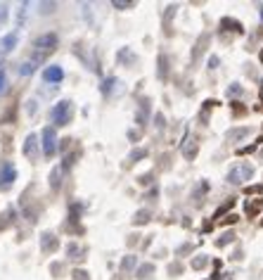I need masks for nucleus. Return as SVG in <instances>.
<instances>
[{
    "label": "nucleus",
    "instance_id": "f8f14e48",
    "mask_svg": "<svg viewBox=\"0 0 263 280\" xmlns=\"http://www.w3.org/2000/svg\"><path fill=\"white\" fill-rule=\"evenodd\" d=\"M259 209H263V200H254V202H246V214L254 216Z\"/></svg>",
    "mask_w": 263,
    "mask_h": 280
},
{
    "label": "nucleus",
    "instance_id": "6e6552de",
    "mask_svg": "<svg viewBox=\"0 0 263 280\" xmlns=\"http://www.w3.org/2000/svg\"><path fill=\"white\" fill-rule=\"evenodd\" d=\"M183 154H185V159H190V162L194 159V154H197V143H194V138H188V140L183 143Z\"/></svg>",
    "mask_w": 263,
    "mask_h": 280
},
{
    "label": "nucleus",
    "instance_id": "39448f33",
    "mask_svg": "<svg viewBox=\"0 0 263 280\" xmlns=\"http://www.w3.org/2000/svg\"><path fill=\"white\" fill-rule=\"evenodd\" d=\"M15 178H17V168L12 167L10 162H5L2 168H0V187H10L15 183Z\"/></svg>",
    "mask_w": 263,
    "mask_h": 280
},
{
    "label": "nucleus",
    "instance_id": "a211bd4d",
    "mask_svg": "<svg viewBox=\"0 0 263 280\" xmlns=\"http://www.w3.org/2000/svg\"><path fill=\"white\" fill-rule=\"evenodd\" d=\"M5 86H7V76H5V72H0V93L5 91Z\"/></svg>",
    "mask_w": 263,
    "mask_h": 280
},
{
    "label": "nucleus",
    "instance_id": "4be33fe9",
    "mask_svg": "<svg viewBox=\"0 0 263 280\" xmlns=\"http://www.w3.org/2000/svg\"><path fill=\"white\" fill-rule=\"evenodd\" d=\"M209 67H211V69H216V67H218V57H211V59H209Z\"/></svg>",
    "mask_w": 263,
    "mask_h": 280
},
{
    "label": "nucleus",
    "instance_id": "2eb2a0df",
    "mask_svg": "<svg viewBox=\"0 0 263 280\" xmlns=\"http://www.w3.org/2000/svg\"><path fill=\"white\" fill-rule=\"evenodd\" d=\"M232 240H235V235H232V233H225V235H223V238H221L216 244H218V247H225V244L232 243Z\"/></svg>",
    "mask_w": 263,
    "mask_h": 280
},
{
    "label": "nucleus",
    "instance_id": "b1692460",
    "mask_svg": "<svg viewBox=\"0 0 263 280\" xmlns=\"http://www.w3.org/2000/svg\"><path fill=\"white\" fill-rule=\"evenodd\" d=\"M207 261V259H204V257H202V259H194V268H199V266H202V263Z\"/></svg>",
    "mask_w": 263,
    "mask_h": 280
},
{
    "label": "nucleus",
    "instance_id": "5701e85b",
    "mask_svg": "<svg viewBox=\"0 0 263 280\" xmlns=\"http://www.w3.org/2000/svg\"><path fill=\"white\" fill-rule=\"evenodd\" d=\"M145 273H152V266H145V268H140V278H145Z\"/></svg>",
    "mask_w": 263,
    "mask_h": 280
},
{
    "label": "nucleus",
    "instance_id": "f03ea898",
    "mask_svg": "<svg viewBox=\"0 0 263 280\" xmlns=\"http://www.w3.org/2000/svg\"><path fill=\"white\" fill-rule=\"evenodd\" d=\"M71 114H74V105L69 100H62V102H57L50 110V121L55 126H67L71 121Z\"/></svg>",
    "mask_w": 263,
    "mask_h": 280
},
{
    "label": "nucleus",
    "instance_id": "20e7f679",
    "mask_svg": "<svg viewBox=\"0 0 263 280\" xmlns=\"http://www.w3.org/2000/svg\"><path fill=\"white\" fill-rule=\"evenodd\" d=\"M43 154L45 157H53L55 152H57V135H55V131L50 129V126H45L43 129Z\"/></svg>",
    "mask_w": 263,
    "mask_h": 280
},
{
    "label": "nucleus",
    "instance_id": "ddd939ff",
    "mask_svg": "<svg viewBox=\"0 0 263 280\" xmlns=\"http://www.w3.org/2000/svg\"><path fill=\"white\" fill-rule=\"evenodd\" d=\"M19 72H21V76H29V74H34V72H36V64H34V62H24Z\"/></svg>",
    "mask_w": 263,
    "mask_h": 280
},
{
    "label": "nucleus",
    "instance_id": "393cba45",
    "mask_svg": "<svg viewBox=\"0 0 263 280\" xmlns=\"http://www.w3.org/2000/svg\"><path fill=\"white\" fill-rule=\"evenodd\" d=\"M261 225H263V221H261Z\"/></svg>",
    "mask_w": 263,
    "mask_h": 280
},
{
    "label": "nucleus",
    "instance_id": "f3484780",
    "mask_svg": "<svg viewBox=\"0 0 263 280\" xmlns=\"http://www.w3.org/2000/svg\"><path fill=\"white\" fill-rule=\"evenodd\" d=\"M142 221H150V214H147V211H145V214H138V216H135V224H142Z\"/></svg>",
    "mask_w": 263,
    "mask_h": 280
},
{
    "label": "nucleus",
    "instance_id": "1a4fd4ad",
    "mask_svg": "<svg viewBox=\"0 0 263 280\" xmlns=\"http://www.w3.org/2000/svg\"><path fill=\"white\" fill-rule=\"evenodd\" d=\"M67 254H69L71 259H76V261H81V259L86 257V249H83V247H78V244L69 243V247H67Z\"/></svg>",
    "mask_w": 263,
    "mask_h": 280
},
{
    "label": "nucleus",
    "instance_id": "9b49d317",
    "mask_svg": "<svg viewBox=\"0 0 263 280\" xmlns=\"http://www.w3.org/2000/svg\"><path fill=\"white\" fill-rule=\"evenodd\" d=\"M221 26H230L228 31L242 34V24H240V21H235V19H221Z\"/></svg>",
    "mask_w": 263,
    "mask_h": 280
},
{
    "label": "nucleus",
    "instance_id": "7ed1b4c3",
    "mask_svg": "<svg viewBox=\"0 0 263 280\" xmlns=\"http://www.w3.org/2000/svg\"><path fill=\"white\" fill-rule=\"evenodd\" d=\"M251 176H254V167H251V164H237V167L228 173V181L232 186H240V183H246Z\"/></svg>",
    "mask_w": 263,
    "mask_h": 280
},
{
    "label": "nucleus",
    "instance_id": "0eeeda50",
    "mask_svg": "<svg viewBox=\"0 0 263 280\" xmlns=\"http://www.w3.org/2000/svg\"><path fill=\"white\" fill-rule=\"evenodd\" d=\"M24 154L34 162L36 157H38V140H36V135L31 133L29 138H26V145H24Z\"/></svg>",
    "mask_w": 263,
    "mask_h": 280
},
{
    "label": "nucleus",
    "instance_id": "9d476101",
    "mask_svg": "<svg viewBox=\"0 0 263 280\" xmlns=\"http://www.w3.org/2000/svg\"><path fill=\"white\" fill-rule=\"evenodd\" d=\"M15 45H17V34H10V36H5L2 40H0V48H2V53H10Z\"/></svg>",
    "mask_w": 263,
    "mask_h": 280
},
{
    "label": "nucleus",
    "instance_id": "f257e3e1",
    "mask_svg": "<svg viewBox=\"0 0 263 280\" xmlns=\"http://www.w3.org/2000/svg\"><path fill=\"white\" fill-rule=\"evenodd\" d=\"M55 48H57V36H55V34H45V36H40L34 43V57H31V62H34V64L43 62L45 57L53 53Z\"/></svg>",
    "mask_w": 263,
    "mask_h": 280
},
{
    "label": "nucleus",
    "instance_id": "6ab92c4d",
    "mask_svg": "<svg viewBox=\"0 0 263 280\" xmlns=\"http://www.w3.org/2000/svg\"><path fill=\"white\" fill-rule=\"evenodd\" d=\"M7 15H10V12H7V7H5V5H0V24L7 19Z\"/></svg>",
    "mask_w": 263,
    "mask_h": 280
},
{
    "label": "nucleus",
    "instance_id": "4468645a",
    "mask_svg": "<svg viewBox=\"0 0 263 280\" xmlns=\"http://www.w3.org/2000/svg\"><path fill=\"white\" fill-rule=\"evenodd\" d=\"M244 135H249V129H240V131H232L228 135L230 140H237V138H244Z\"/></svg>",
    "mask_w": 263,
    "mask_h": 280
},
{
    "label": "nucleus",
    "instance_id": "aec40b11",
    "mask_svg": "<svg viewBox=\"0 0 263 280\" xmlns=\"http://www.w3.org/2000/svg\"><path fill=\"white\" fill-rule=\"evenodd\" d=\"M121 266H123V268H131V266H133V257H126Z\"/></svg>",
    "mask_w": 263,
    "mask_h": 280
},
{
    "label": "nucleus",
    "instance_id": "412c9836",
    "mask_svg": "<svg viewBox=\"0 0 263 280\" xmlns=\"http://www.w3.org/2000/svg\"><path fill=\"white\" fill-rule=\"evenodd\" d=\"M74 280H86V273H83V271H76V273H74Z\"/></svg>",
    "mask_w": 263,
    "mask_h": 280
},
{
    "label": "nucleus",
    "instance_id": "423d86ee",
    "mask_svg": "<svg viewBox=\"0 0 263 280\" xmlns=\"http://www.w3.org/2000/svg\"><path fill=\"white\" fill-rule=\"evenodd\" d=\"M43 78H45L48 83H59V81L64 78V72H62V67H45Z\"/></svg>",
    "mask_w": 263,
    "mask_h": 280
},
{
    "label": "nucleus",
    "instance_id": "dca6fc26",
    "mask_svg": "<svg viewBox=\"0 0 263 280\" xmlns=\"http://www.w3.org/2000/svg\"><path fill=\"white\" fill-rule=\"evenodd\" d=\"M140 157H147V149H138V152H133V154H131V162H135V159H140Z\"/></svg>",
    "mask_w": 263,
    "mask_h": 280
}]
</instances>
